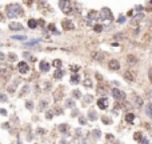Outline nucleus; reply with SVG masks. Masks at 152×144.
Returning a JSON list of instances; mask_svg holds the SVG:
<instances>
[{"mask_svg": "<svg viewBox=\"0 0 152 144\" xmlns=\"http://www.w3.org/2000/svg\"><path fill=\"white\" fill-rule=\"evenodd\" d=\"M97 105L100 109H105V108L108 107V99L107 97H100V99L97 100Z\"/></svg>", "mask_w": 152, "mask_h": 144, "instance_id": "7", "label": "nucleus"}, {"mask_svg": "<svg viewBox=\"0 0 152 144\" xmlns=\"http://www.w3.org/2000/svg\"><path fill=\"white\" fill-rule=\"evenodd\" d=\"M124 21H125V17H124V16H120L119 20H117V23H119V24H123Z\"/></svg>", "mask_w": 152, "mask_h": 144, "instance_id": "31", "label": "nucleus"}, {"mask_svg": "<svg viewBox=\"0 0 152 144\" xmlns=\"http://www.w3.org/2000/svg\"><path fill=\"white\" fill-rule=\"evenodd\" d=\"M88 117H90V120H96L97 119V115H96V112L94 109H91L90 113H88Z\"/></svg>", "mask_w": 152, "mask_h": 144, "instance_id": "16", "label": "nucleus"}, {"mask_svg": "<svg viewBox=\"0 0 152 144\" xmlns=\"http://www.w3.org/2000/svg\"><path fill=\"white\" fill-rule=\"evenodd\" d=\"M17 68H19V72H20V74H28V72H29V66L25 62L19 63Z\"/></svg>", "mask_w": 152, "mask_h": 144, "instance_id": "5", "label": "nucleus"}, {"mask_svg": "<svg viewBox=\"0 0 152 144\" xmlns=\"http://www.w3.org/2000/svg\"><path fill=\"white\" fill-rule=\"evenodd\" d=\"M72 70H74V71H79V67H76V66H74V67H72Z\"/></svg>", "mask_w": 152, "mask_h": 144, "instance_id": "43", "label": "nucleus"}, {"mask_svg": "<svg viewBox=\"0 0 152 144\" xmlns=\"http://www.w3.org/2000/svg\"><path fill=\"white\" fill-rule=\"evenodd\" d=\"M0 113H1V115H7V111H5V109H3V108H1V109H0Z\"/></svg>", "mask_w": 152, "mask_h": 144, "instance_id": "40", "label": "nucleus"}, {"mask_svg": "<svg viewBox=\"0 0 152 144\" xmlns=\"http://www.w3.org/2000/svg\"><path fill=\"white\" fill-rule=\"evenodd\" d=\"M94 29H95V32H101V31H103V27H101L100 24H95Z\"/></svg>", "mask_w": 152, "mask_h": 144, "instance_id": "20", "label": "nucleus"}, {"mask_svg": "<svg viewBox=\"0 0 152 144\" xmlns=\"http://www.w3.org/2000/svg\"><path fill=\"white\" fill-rule=\"evenodd\" d=\"M84 100H86V103H91V101H92V96H87Z\"/></svg>", "mask_w": 152, "mask_h": 144, "instance_id": "34", "label": "nucleus"}, {"mask_svg": "<svg viewBox=\"0 0 152 144\" xmlns=\"http://www.w3.org/2000/svg\"><path fill=\"white\" fill-rule=\"evenodd\" d=\"M127 60H128L129 63H131V62H135V58H133V56H128V58H127Z\"/></svg>", "mask_w": 152, "mask_h": 144, "instance_id": "36", "label": "nucleus"}, {"mask_svg": "<svg viewBox=\"0 0 152 144\" xmlns=\"http://www.w3.org/2000/svg\"><path fill=\"white\" fill-rule=\"evenodd\" d=\"M66 105H67V107H68V108H74V107H75V103H74V100L68 99V100H67V101H66Z\"/></svg>", "mask_w": 152, "mask_h": 144, "instance_id": "19", "label": "nucleus"}, {"mask_svg": "<svg viewBox=\"0 0 152 144\" xmlns=\"http://www.w3.org/2000/svg\"><path fill=\"white\" fill-rule=\"evenodd\" d=\"M97 17H99V13L96 12V11H91V12L88 13V16H87V24L91 25L92 24V20L97 19Z\"/></svg>", "mask_w": 152, "mask_h": 144, "instance_id": "6", "label": "nucleus"}, {"mask_svg": "<svg viewBox=\"0 0 152 144\" xmlns=\"http://www.w3.org/2000/svg\"><path fill=\"white\" fill-rule=\"evenodd\" d=\"M63 28L64 29H74L75 28V25H74V23H72V21L71 20H64L63 21Z\"/></svg>", "mask_w": 152, "mask_h": 144, "instance_id": "10", "label": "nucleus"}, {"mask_svg": "<svg viewBox=\"0 0 152 144\" xmlns=\"http://www.w3.org/2000/svg\"><path fill=\"white\" fill-rule=\"evenodd\" d=\"M133 119H135L133 113H127V115H125V121H128V123H132Z\"/></svg>", "mask_w": 152, "mask_h": 144, "instance_id": "18", "label": "nucleus"}, {"mask_svg": "<svg viewBox=\"0 0 152 144\" xmlns=\"http://www.w3.org/2000/svg\"><path fill=\"white\" fill-rule=\"evenodd\" d=\"M59 129L62 132H66V131H68V125H67V124H62V125L59 127Z\"/></svg>", "mask_w": 152, "mask_h": 144, "instance_id": "24", "label": "nucleus"}, {"mask_svg": "<svg viewBox=\"0 0 152 144\" xmlns=\"http://www.w3.org/2000/svg\"><path fill=\"white\" fill-rule=\"evenodd\" d=\"M3 59H4V55H3L1 52H0V60H3Z\"/></svg>", "mask_w": 152, "mask_h": 144, "instance_id": "44", "label": "nucleus"}, {"mask_svg": "<svg viewBox=\"0 0 152 144\" xmlns=\"http://www.w3.org/2000/svg\"><path fill=\"white\" fill-rule=\"evenodd\" d=\"M80 123H82V124H86V119H84V117H80Z\"/></svg>", "mask_w": 152, "mask_h": 144, "instance_id": "42", "label": "nucleus"}, {"mask_svg": "<svg viewBox=\"0 0 152 144\" xmlns=\"http://www.w3.org/2000/svg\"><path fill=\"white\" fill-rule=\"evenodd\" d=\"M92 133H94V136H96V137H100V135H101V132L97 131V129H95V131L92 132Z\"/></svg>", "mask_w": 152, "mask_h": 144, "instance_id": "29", "label": "nucleus"}, {"mask_svg": "<svg viewBox=\"0 0 152 144\" xmlns=\"http://www.w3.org/2000/svg\"><path fill=\"white\" fill-rule=\"evenodd\" d=\"M147 116L148 117H152V115H151V104H147Z\"/></svg>", "mask_w": 152, "mask_h": 144, "instance_id": "27", "label": "nucleus"}, {"mask_svg": "<svg viewBox=\"0 0 152 144\" xmlns=\"http://www.w3.org/2000/svg\"><path fill=\"white\" fill-rule=\"evenodd\" d=\"M63 75H64V72H63L62 70H58V71H55L54 78H55V79H62V78H63Z\"/></svg>", "mask_w": 152, "mask_h": 144, "instance_id": "15", "label": "nucleus"}, {"mask_svg": "<svg viewBox=\"0 0 152 144\" xmlns=\"http://www.w3.org/2000/svg\"><path fill=\"white\" fill-rule=\"evenodd\" d=\"M37 43H40V39H33L29 43H25V45H33V44H37Z\"/></svg>", "mask_w": 152, "mask_h": 144, "instance_id": "21", "label": "nucleus"}, {"mask_svg": "<svg viewBox=\"0 0 152 144\" xmlns=\"http://www.w3.org/2000/svg\"><path fill=\"white\" fill-rule=\"evenodd\" d=\"M108 67L112 71H117V70H120V63L117 60H111V62L108 63Z\"/></svg>", "mask_w": 152, "mask_h": 144, "instance_id": "8", "label": "nucleus"}, {"mask_svg": "<svg viewBox=\"0 0 152 144\" xmlns=\"http://www.w3.org/2000/svg\"><path fill=\"white\" fill-rule=\"evenodd\" d=\"M99 17H101L103 20H108V21L113 20V16H112L111 11H109V9H108L107 7H104V8H101V12H100Z\"/></svg>", "mask_w": 152, "mask_h": 144, "instance_id": "2", "label": "nucleus"}, {"mask_svg": "<svg viewBox=\"0 0 152 144\" xmlns=\"http://www.w3.org/2000/svg\"><path fill=\"white\" fill-rule=\"evenodd\" d=\"M84 86H86V87H91V86H92V84H91V80H90V79H87L86 82H84Z\"/></svg>", "mask_w": 152, "mask_h": 144, "instance_id": "33", "label": "nucleus"}, {"mask_svg": "<svg viewBox=\"0 0 152 144\" xmlns=\"http://www.w3.org/2000/svg\"><path fill=\"white\" fill-rule=\"evenodd\" d=\"M112 96L115 97L116 100H124V97H125V95H124L123 91H120L119 88H113V90L111 91Z\"/></svg>", "mask_w": 152, "mask_h": 144, "instance_id": "3", "label": "nucleus"}, {"mask_svg": "<svg viewBox=\"0 0 152 144\" xmlns=\"http://www.w3.org/2000/svg\"><path fill=\"white\" fill-rule=\"evenodd\" d=\"M28 27L29 28H36L37 27V21L36 20H33V19H31V20H28Z\"/></svg>", "mask_w": 152, "mask_h": 144, "instance_id": "17", "label": "nucleus"}, {"mask_svg": "<svg viewBox=\"0 0 152 144\" xmlns=\"http://www.w3.org/2000/svg\"><path fill=\"white\" fill-rule=\"evenodd\" d=\"M52 117V112H47V119H51Z\"/></svg>", "mask_w": 152, "mask_h": 144, "instance_id": "39", "label": "nucleus"}, {"mask_svg": "<svg viewBox=\"0 0 152 144\" xmlns=\"http://www.w3.org/2000/svg\"><path fill=\"white\" fill-rule=\"evenodd\" d=\"M7 100H8V97L5 95H0V101H7Z\"/></svg>", "mask_w": 152, "mask_h": 144, "instance_id": "30", "label": "nucleus"}, {"mask_svg": "<svg viewBox=\"0 0 152 144\" xmlns=\"http://www.w3.org/2000/svg\"><path fill=\"white\" fill-rule=\"evenodd\" d=\"M39 67H40V71H41V72H47V71H49V64H48L47 62H40Z\"/></svg>", "mask_w": 152, "mask_h": 144, "instance_id": "11", "label": "nucleus"}, {"mask_svg": "<svg viewBox=\"0 0 152 144\" xmlns=\"http://www.w3.org/2000/svg\"><path fill=\"white\" fill-rule=\"evenodd\" d=\"M71 5H72V3H70V1H60L59 3V7L62 8L63 12H66V13H70L71 12Z\"/></svg>", "mask_w": 152, "mask_h": 144, "instance_id": "4", "label": "nucleus"}, {"mask_svg": "<svg viewBox=\"0 0 152 144\" xmlns=\"http://www.w3.org/2000/svg\"><path fill=\"white\" fill-rule=\"evenodd\" d=\"M115 144H119V143H115Z\"/></svg>", "mask_w": 152, "mask_h": 144, "instance_id": "45", "label": "nucleus"}, {"mask_svg": "<svg viewBox=\"0 0 152 144\" xmlns=\"http://www.w3.org/2000/svg\"><path fill=\"white\" fill-rule=\"evenodd\" d=\"M54 67H55V68H60V67H62V62H60V60H55V62H54Z\"/></svg>", "mask_w": 152, "mask_h": 144, "instance_id": "26", "label": "nucleus"}, {"mask_svg": "<svg viewBox=\"0 0 152 144\" xmlns=\"http://www.w3.org/2000/svg\"><path fill=\"white\" fill-rule=\"evenodd\" d=\"M27 108H28V109H32V103H31V101L27 103Z\"/></svg>", "mask_w": 152, "mask_h": 144, "instance_id": "37", "label": "nucleus"}, {"mask_svg": "<svg viewBox=\"0 0 152 144\" xmlns=\"http://www.w3.org/2000/svg\"><path fill=\"white\" fill-rule=\"evenodd\" d=\"M72 95H74V97H78V99L82 96V93H80V91H79V90H75L74 92H72Z\"/></svg>", "mask_w": 152, "mask_h": 144, "instance_id": "25", "label": "nucleus"}, {"mask_svg": "<svg viewBox=\"0 0 152 144\" xmlns=\"http://www.w3.org/2000/svg\"><path fill=\"white\" fill-rule=\"evenodd\" d=\"M9 29H12V31H20V29H23V25H21L20 23L13 21V23L9 24Z\"/></svg>", "mask_w": 152, "mask_h": 144, "instance_id": "9", "label": "nucleus"}, {"mask_svg": "<svg viewBox=\"0 0 152 144\" xmlns=\"http://www.w3.org/2000/svg\"><path fill=\"white\" fill-rule=\"evenodd\" d=\"M48 29H49L52 33H58V32H56V27H55V24H49V25H48Z\"/></svg>", "mask_w": 152, "mask_h": 144, "instance_id": "23", "label": "nucleus"}, {"mask_svg": "<svg viewBox=\"0 0 152 144\" xmlns=\"http://www.w3.org/2000/svg\"><path fill=\"white\" fill-rule=\"evenodd\" d=\"M103 121H104V123H105V124H108V123H111V120H108L107 117H103Z\"/></svg>", "mask_w": 152, "mask_h": 144, "instance_id": "38", "label": "nucleus"}, {"mask_svg": "<svg viewBox=\"0 0 152 144\" xmlns=\"http://www.w3.org/2000/svg\"><path fill=\"white\" fill-rule=\"evenodd\" d=\"M79 82H80V78H79V75L74 74L72 76H71V83H72V84H78Z\"/></svg>", "mask_w": 152, "mask_h": 144, "instance_id": "13", "label": "nucleus"}, {"mask_svg": "<svg viewBox=\"0 0 152 144\" xmlns=\"http://www.w3.org/2000/svg\"><path fill=\"white\" fill-rule=\"evenodd\" d=\"M9 58L12 59V60H16V55H13V54H11V55H9Z\"/></svg>", "mask_w": 152, "mask_h": 144, "instance_id": "41", "label": "nucleus"}, {"mask_svg": "<svg viewBox=\"0 0 152 144\" xmlns=\"http://www.w3.org/2000/svg\"><path fill=\"white\" fill-rule=\"evenodd\" d=\"M140 144H149V141H148V137H141V140H140Z\"/></svg>", "mask_w": 152, "mask_h": 144, "instance_id": "28", "label": "nucleus"}, {"mask_svg": "<svg viewBox=\"0 0 152 144\" xmlns=\"http://www.w3.org/2000/svg\"><path fill=\"white\" fill-rule=\"evenodd\" d=\"M133 103H135V107H141L143 99H141L140 96H135V97H133Z\"/></svg>", "mask_w": 152, "mask_h": 144, "instance_id": "12", "label": "nucleus"}, {"mask_svg": "<svg viewBox=\"0 0 152 144\" xmlns=\"http://www.w3.org/2000/svg\"><path fill=\"white\" fill-rule=\"evenodd\" d=\"M140 19H143V13H139V15L135 17V21H140Z\"/></svg>", "mask_w": 152, "mask_h": 144, "instance_id": "32", "label": "nucleus"}, {"mask_svg": "<svg viewBox=\"0 0 152 144\" xmlns=\"http://www.w3.org/2000/svg\"><path fill=\"white\" fill-rule=\"evenodd\" d=\"M13 40H27V37L25 36H19V35H15V36H12Z\"/></svg>", "mask_w": 152, "mask_h": 144, "instance_id": "22", "label": "nucleus"}, {"mask_svg": "<svg viewBox=\"0 0 152 144\" xmlns=\"http://www.w3.org/2000/svg\"><path fill=\"white\" fill-rule=\"evenodd\" d=\"M133 136H135V139H136V140H139V139H140V136H141V133H140V132H136Z\"/></svg>", "mask_w": 152, "mask_h": 144, "instance_id": "35", "label": "nucleus"}, {"mask_svg": "<svg viewBox=\"0 0 152 144\" xmlns=\"http://www.w3.org/2000/svg\"><path fill=\"white\" fill-rule=\"evenodd\" d=\"M124 79H125V80H127V82H132V80H133V75L131 74V72H124Z\"/></svg>", "mask_w": 152, "mask_h": 144, "instance_id": "14", "label": "nucleus"}, {"mask_svg": "<svg viewBox=\"0 0 152 144\" xmlns=\"http://www.w3.org/2000/svg\"><path fill=\"white\" fill-rule=\"evenodd\" d=\"M23 13V9H21V7L17 3H15V4H9L8 7H7V16L11 17V19H13V17H17L19 15H21Z\"/></svg>", "mask_w": 152, "mask_h": 144, "instance_id": "1", "label": "nucleus"}]
</instances>
